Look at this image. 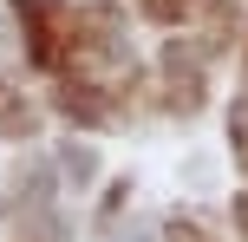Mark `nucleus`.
I'll return each mask as SVG.
<instances>
[{"instance_id":"obj_1","label":"nucleus","mask_w":248,"mask_h":242,"mask_svg":"<svg viewBox=\"0 0 248 242\" xmlns=\"http://www.w3.org/2000/svg\"><path fill=\"white\" fill-rule=\"evenodd\" d=\"M20 20L33 26V59L46 72H59L72 59V39H78V13L59 7V0H20Z\"/></svg>"},{"instance_id":"obj_2","label":"nucleus","mask_w":248,"mask_h":242,"mask_svg":"<svg viewBox=\"0 0 248 242\" xmlns=\"http://www.w3.org/2000/svg\"><path fill=\"white\" fill-rule=\"evenodd\" d=\"M202 105V59L189 46H163V112H196Z\"/></svg>"},{"instance_id":"obj_7","label":"nucleus","mask_w":248,"mask_h":242,"mask_svg":"<svg viewBox=\"0 0 248 242\" xmlns=\"http://www.w3.org/2000/svg\"><path fill=\"white\" fill-rule=\"evenodd\" d=\"M124 242H144V236H124Z\"/></svg>"},{"instance_id":"obj_6","label":"nucleus","mask_w":248,"mask_h":242,"mask_svg":"<svg viewBox=\"0 0 248 242\" xmlns=\"http://www.w3.org/2000/svg\"><path fill=\"white\" fill-rule=\"evenodd\" d=\"M242 229H248V196H242Z\"/></svg>"},{"instance_id":"obj_4","label":"nucleus","mask_w":248,"mask_h":242,"mask_svg":"<svg viewBox=\"0 0 248 242\" xmlns=\"http://www.w3.org/2000/svg\"><path fill=\"white\" fill-rule=\"evenodd\" d=\"M229 138H235V157H242V170H248V98L235 105V118H229Z\"/></svg>"},{"instance_id":"obj_3","label":"nucleus","mask_w":248,"mask_h":242,"mask_svg":"<svg viewBox=\"0 0 248 242\" xmlns=\"http://www.w3.org/2000/svg\"><path fill=\"white\" fill-rule=\"evenodd\" d=\"M0 125H7V131H20V138L33 131V112H26V98H20V92H0Z\"/></svg>"},{"instance_id":"obj_5","label":"nucleus","mask_w":248,"mask_h":242,"mask_svg":"<svg viewBox=\"0 0 248 242\" xmlns=\"http://www.w3.org/2000/svg\"><path fill=\"white\" fill-rule=\"evenodd\" d=\"M189 7H196V0H144V13H150V20H183Z\"/></svg>"}]
</instances>
